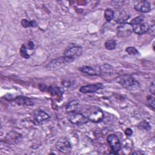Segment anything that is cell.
I'll list each match as a JSON object with an SVG mask.
<instances>
[{"mask_svg":"<svg viewBox=\"0 0 155 155\" xmlns=\"http://www.w3.org/2000/svg\"><path fill=\"white\" fill-rule=\"evenodd\" d=\"M125 51L130 55H137L139 53L138 50L134 47H128L126 48Z\"/></svg>","mask_w":155,"mask_h":155,"instance_id":"obj_24","label":"cell"},{"mask_svg":"<svg viewBox=\"0 0 155 155\" xmlns=\"http://www.w3.org/2000/svg\"><path fill=\"white\" fill-rule=\"evenodd\" d=\"M47 91H48L51 95H61L62 91L61 89L58 87H47Z\"/></svg>","mask_w":155,"mask_h":155,"instance_id":"obj_21","label":"cell"},{"mask_svg":"<svg viewBox=\"0 0 155 155\" xmlns=\"http://www.w3.org/2000/svg\"><path fill=\"white\" fill-rule=\"evenodd\" d=\"M100 71L102 74H109L113 71V67L108 64H105L101 66Z\"/></svg>","mask_w":155,"mask_h":155,"instance_id":"obj_17","label":"cell"},{"mask_svg":"<svg viewBox=\"0 0 155 155\" xmlns=\"http://www.w3.org/2000/svg\"><path fill=\"white\" fill-rule=\"evenodd\" d=\"M87 117L89 120L93 122H99L103 119L104 114L102 110L98 107H94L89 110V112Z\"/></svg>","mask_w":155,"mask_h":155,"instance_id":"obj_5","label":"cell"},{"mask_svg":"<svg viewBox=\"0 0 155 155\" xmlns=\"http://www.w3.org/2000/svg\"><path fill=\"white\" fill-rule=\"evenodd\" d=\"M139 127L140 128L145 130L147 131H149L151 129V127L150 125L149 124V123L148 122H147L146 120H143L142 121L139 125Z\"/></svg>","mask_w":155,"mask_h":155,"instance_id":"obj_25","label":"cell"},{"mask_svg":"<svg viewBox=\"0 0 155 155\" xmlns=\"http://www.w3.org/2000/svg\"><path fill=\"white\" fill-rule=\"evenodd\" d=\"M82 53V48L79 45H74L68 48H67L65 51L64 56L69 57L73 59H75L81 55Z\"/></svg>","mask_w":155,"mask_h":155,"instance_id":"obj_8","label":"cell"},{"mask_svg":"<svg viewBox=\"0 0 155 155\" xmlns=\"http://www.w3.org/2000/svg\"><path fill=\"white\" fill-rule=\"evenodd\" d=\"M143 21V18L142 16H137L134 18H133L131 21H130V24L133 26V25H138L140 24L141 23H142Z\"/></svg>","mask_w":155,"mask_h":155,"instance_id":"obj_23","label":"cell"},{"mask_svg":"<svg viewBox=\"0 0 155 155\" xmlns=\"http://www.w3.org/2000/svg\"><path fill=\"white\" fill-rule=\"evenodd\" d=\"M133 31V27L130 24L124 23L118 28L117 35L119 37H127L131 34Z\"/></svg>","mask_w":155,"mask_h":155,"instance_id":"obj_10","label":"cell"},{"mask_svg":"<svg viewBox=\"0 0 155 155\" xmlns=\"http://www.w3.org/2000/svg\"><path fill=\"white\" fill-rule=\"evenodd\" d=\"M79 70L81 72L87 74L90 76H96L97 74L96 71L94 70V69L90 66L81 67L79 68Z\"/></svg>","mask_w":155,"mask_h":155,"instance_id":"obj_15","label":"cell"},{"mask_svg":"<svg viewBox=\"0 0 155 155\" xmlns=\"http://www.w3.org/2000/svg\"><path fill=\"white\" fill-rule=\"evenodd\" d=\"M117 45V42L114 39H110L105 42V47L108 50H114Z\"/></svg>","mask_w":155,"mask_h":155,"instance_id":"obj_20","label":"cell"},{"mask_svg":"<svg viewBox=\"0 0 155 155\" xmlns=\"http://www.w3.org/2000/svg\"><path fill=\"white\" fill-rule=\"evenodd\" d=\"M13 101H15V102L19 105L30 106L33 105V103L31 101V99L25 96H17L13 99Z\"/></svg>","mask_w":155,"mask_h":155,"instance_id":"obj_13","label":"cell"},{"mask_svg":"<svg viewBox=\"0 0 155 155\" xmlns=\"http://www.w3.org/2000/svg\"><path fill=\"white\" fill-rule=\"evenodd\" d=\"M104 16L108 22L112 21L114 18V12L111 8H107L104 12Z\"/></svg>","mask_w":155,"mask_h":155,"instance_id":"obj_18","label":"cell"},{"mask_svg":"<svg viewBox=\"0 0 155 155\" xmlns=\"http://www.w3.org/2000/svg\"><path fill=\"white\" fill-rule=\"evenodd\" d=\"M19 53L21 56L25 59H28L30 57V55L28 54L27 51V47L25 44H22Z\"/></svg>","mask_w":155,"mask_h":155,"instance_id":"obj_22","label":"cell"},{"mask_svg":"<svg viewBox=\"0 0 155 155\" xmlns=\"http://www.w3.org/2000/svg\"><path fill=\"white\" fill-rule=\"evenodd\" d=\"M134 8L140 13H148L151 10V6L150 2L148 1L141 0L134 3Z\"/></svg>","mask_w":155,"mask_h":155,"instance_id":"obj_7","label":"cell"},{"mask_svg":"<svg viewBox=\"0 0 155 155\" xmlns=\"http://www.w3.org/2000/svg\"><path fill=\"white\" fill-rule=\"evenodd\" d=\"M33 117L35 120L38 123H42L50 117L47 113L41 110H35L33 112Z\"/></svg>","mask_w":155,"mask_h":155,"instance_id":"obj_12","label":"cell"},{"mask_svg":"<svg viewBox=\"0 0 155 155\" xmlns=\"http://www.w3.org/2000/svg\"><path fill=\"white\" fill-rule=\"evenodd\" d=\"M68 119L69 121L78 125H81L87 124L88 122V119L85 115L79 113H70L68 116Z\"/></svg>","mask_w":155,"mask_h":155,"instance_id":"obj_4","label":"cell"},{"mask_svg":"<svg viewBox=\"0 0 155 155\" xmlns=\"http://www.w3.org/2000/svg\"><path fill=\"white\" fill-rule=\"evenodd\" d=\"M21 25L24 28L30 27H36L37 25V22L35 21H28L26 19H22L21 22Z\"/></svg>","mask_w":155,"mask_h":155,"instance_id":"obj_19","label":"cell"},{"mask_svg":"<svg viewBox=\"0 0 155 155\" xmlns=\"http://www.w3.org/2000/svg\"><path fill=\"white\" fill-rule=\"evenodd\" d=\"M28 48H29V50H33L34 49V44L32 41H29L28 43Z\"/></svg>","mask_w":155,"mask_h":155,"instance_id":"obj_29","label":"cell"},{"mask_svg":"<svg viewBox=\"0 0 155 155\" xmlns=\"http://www.w3.org/2000/svg\"><path fill=\"white\" fill-rule=\"evenodd\" d=\"M104 87L102 83H97L94 84H89L82 86L80 88L79 91L82 93H94Z\"/></svg>","mask_w":155,"mask_h":155,"instance_id":"obj_9","label":"cell"},{"mask_svg":"<svg viewBox=\"0 0 155 155\" xmlns=\"http://www.w3.org/2000/svg\"><path fill=\"white\" fill-rule=\"evenodd\" d=\"M55 148L57 150L64 154H68L71 150V145L65 137H61L58 139L55 143Z\"/></svg>","mask_w":155,"mask_h":155,"instance_id":"obj_3","label":"cell"},{"mask_svg":"<svg viewBox=\"0 0 155 155\" xmlns=\"http://www.w3.org/2000/svg\"><path fill=\"white\" fill-rule=\"evenodd\" d=\"M154 87H155V85H154V82H153L151 85H150V91L151 92V93L153 95H154Z\"/></svg>","mask_w":155,"mask_h":155,"instance_id":"obj_28","label":"cell"},{"mask_svg":"<svg viewBox=\"0 0 155 155\" xmlns=\"http://www.w3.org/2000/svg\"><path fill=\"white\" fill-rule=\"evenodd\" d=\"M125 134H126L127 136H131L132 134H133V131H132V130H131V128H127V129L125 130Z\"/></svg>","mask_w":155,"mask_h":155,"instance_id":"obj_27","label":"cell"},{"mask_svg":"<svg viewBox=\"0 0 155 155\" xmlns=\"http://www.w3.org/2000/svg\"><path fill=\"white\" fill-rule=\"evenodd\" d=\"M148 101L150 103V105L151 107H152L153 109H154V98L152 97V96H150L148 98Z\"/></svg>","mask_w":155,"mask_h":155,"instance_id":"obj_26","label":"cell"},{"mask_svg":"<svg viewBox=\"0 0 155 155\" xmlns=\"http://www.w3.org/2000/svg\"><path fill=\"white\" fill-rule=\"evenodd\" d=\"M11 134H12L11 133H9L7 136V140L9 141V142H11V143L13 142V143H18L22 137L21 134L15 132H13V136H12L13 135H11Z\"/></svg>","mask_w":155,"mask_h":155,"instance_id":"obj_16","label":"cell"},{"mask_svg":"<svg viewBox=\"0 0 155 155\" xmlns=\"http://www.w3.org/2000/svg\"><path fill=\"white\" fill-rule=\"evenodd\" d=\"M107 142L112 150V153L116 154L121 149L120 140L116 134H111L108 135L107 137Z\"/></svg>","mask_w":155,"mask_h":155,"instance_id":"obj_6","label":"cell"},{"mask_svg":"<svg viewBox=\"0 0 155 155\" xmlns=\"http://www.w3.org/2000/svg\"><path fill=\"white\" fill-rule=\"evenodd\" d=\"M118 82L122 87L129 90H136L140 88L139 82L130 74L122 75L119 78Z\"/></svg>","mask_w":155,"mask_h":155,"instance_id":"obj_1","label":"cell"},{"mask_svg":"<svg viewBox=\"0 0 155 155\" xmlns=\"http://www.w3.org/2000/svg\"><path fill=\"white\" fill-rule=\"evenodd\" d=\"M79 102L77 100L71 101L68 103L66 106V110L68 113H74L76 112L79 108Z\"/></svg>","mask_w":155,"mask_h":155,"instance_id":"obj_14","label":"cell"},{"mask_svg":"<svg viewBox=\"0 0 155 155\" xmlns=\"http://www.w3.org/2000/svg\"><path fill=\"white\" fill-rule=\"evenodd\" d=\"M74 59L67 57V56H61L59 58H56L51 60L47 65L46 68L48 70H54L61 68L64 66L67 65V64L72 62L74 61Z\"/></svg>","mask_w":155,"mask_h":155,"instance_id":"obj_2","label":"cell"},{"mask_svg":"<svg viewBox=\"0 0 155 155\" xmlns=\"http://www.w3.org/2000/svg\"><path fill=\"white\" fill-rule=\"evenodd\" d=\"M133 31L137 35H142L148 32L151 27L147 23H141L138 25H133Z\"/></svg>","mask_w":155,"mask_h":155,"instance_id":"obj_11","label":"cell"}]
</instances>
